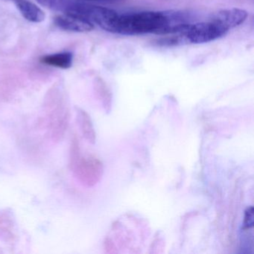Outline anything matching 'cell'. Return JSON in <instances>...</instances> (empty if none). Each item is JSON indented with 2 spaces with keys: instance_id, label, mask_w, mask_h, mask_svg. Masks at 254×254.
<instances>
[{
  "instance_id": "cell-10",
  "label": "cell",
  "mask_w": 254,
  "mask_h": 254,
  "mask_svg": "<svg viewBox=\"0 0 254 254\" xmlns=\"http://www.w3.org/2000/svg\"><path fill=\"white\" fill-rule=\"evenodd\" d=\"M254 222V208L253 206L248 208L245 211V220H244V227L245 229H250L253 227Z\"/></svg>"
},
{
  "instance_id": "cell-3",
  "label": "cell",
  "mask_w": 254,
  "mask_h": 254,
  "mask_svg": "<svg viewBox=\"0 0 254 254\" xmlns=\"http://www.w3.org/2000/svg\"><path fill=\"white\" fill-rule=\"evenodd\" d=\"M80 178L81 181L89 187L94 186L100 181L103 174V165L96 157L84 158L78 165Z\"/></svg>"
},
{
  "instance_id": "cell-5",
  "label": "cell",
  "mask_w": 254,
  "mask_h": 254,
  "mask_svg": "<svg viewBox=\"0 0 254 254\" xmlns=\"http://www.w3.org/2000/svg\"><path fill=\"white\" fill-rule=\"evenodd\" d=\"M248 12L241 8H230L218 11L212 16L211 20L218 22L224 26L226 29H233L236 26H240L246 20Z\"/></svg>"
},
{
  "instance_id": "cell-7",
  "label": "cell",
  "mask_w": 254,
  "mask_h": 254,
  "mask_svg": "<svg viewBox=\"0 0 254 254\" xmlns=\"http://www.w3.org/2000/svg\"><path fill=\"white\" fill-rule=\"evenodd\" d=\"M73 56L72 53H61L57 54L48 55L41 58V63L49 66L61 68V69H69L72 66Z\"/></svg>"
},
{
  "instance_id": "cell-2",
  "label": "cell",
  "mask_w": 254,
  "mask_h": 254,
  "mask_svg": "<svg viewBox=\"0 0 254 254\" xmlns=\"http://www.w3.org/2000/svg\"><path fill=\"white\" fill-rule=\"evenodd\" d=\"M228 29L215 20L190 24L187 30L177 34L181 46L211 42L225 35Z\"/></svg>"
},
{
  "instance_id": "cell-6",
  "label": "cell",
  "mask_w": 254,
  "mask_h": 254,
  "mask_svg": "<svg viewBox=\"0 0 254 254\" xmlns=\"http://www.w3.org/2000/svg\"><path fill=\"white\" fill-rule=\"evenodd\" d=\"M16 5L25 19L32 23L44 21L46 15L44 11L35 4L27 0H16Z\"/></svg>"
},
{
  "instance_id": "cell-11",
  "label": "cell",
  "mask_w": 254,
  "mask_h": 254,
  "mask_svg": "<svg viewBox=\"0 0 254 254\" xmlns=\"http://www.w3.org/2000/svg\"><path fill=\"white\" fill-rule=\"evenodd\" d=\"M96 2H107V3H114V2H123L124 0H90Z\"/></svg>"
},
{
  "instance_id": "cell-8",
  "label": "cell",
  "mask_w": 254,
  "mask_h": 254,
  "mask_svg": "<svg viewBox=\"0 0 254 254\" xmlns=\"http://www.w3.org/2000/svg\"><path fill=\"white\" fill-rule=\"evenodd\" d=\"M80 127L85 139L89 142L94 143L96 141V132L90 116L84 111H80L78 114Z\"/></svg>"
},
{
  "instance_id": "cell-4",
  "label": "cell",
  "mask_w": 254,
  "mask_h": 254,
  "mask_svg": "<svg viewBox=\"0 0 254 254\" xmlns=\"http://www.w3.org/2000/svg\"><path fill=\"white\" fill-rule=\"evenodd\" d=\"M54 22L56 26L61 29L71 32H90L94 29L93 23L87 19L67 13L56 16L54 18Z\"/></svg>"
},
{
  "instance_id": "cell-9",
  "label": "cell",
  "mask_w": 254,
  "mask_h": 254,
  "mask_svg": "<svg viewBox=\"0 0 254 254\" xmlns=\"http://www.w3.org/2000/svg\"><path fill=\"white\" fill-rule=\"evenodd\" d=\"M41 5L53 11L67 13L75 2L72 0H37Z\"/></svg>"
},
{
  "instance_id": "cell-1",
  "label": "cell",
  "mask_w": 254,
  "mask_h": 254,
  "mask_svg": "<svg viewBox=\"0 0 254 254\" xmlns=\"http://www.w3.org/2000/svg\"><path fill=\"white\" fill-rule=\"evenodd\" d=\"M168 24L165 11H143L118 15L114 22L112 33L123 35H139L159 32Z\"/></svg>"
}]
</instances>
